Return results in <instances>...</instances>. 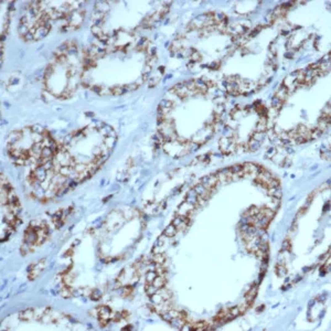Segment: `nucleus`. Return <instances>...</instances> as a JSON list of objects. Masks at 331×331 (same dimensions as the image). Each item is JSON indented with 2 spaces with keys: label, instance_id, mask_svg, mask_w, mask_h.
I'll use <instances>...</instances> for the list:
<instances>
[{
  "label": "nucleus",
  "instance_id": "3",
  "mask_svg": "<svg viewBox=\"0 0 331 331\" xmlns=\"http://www.w3.org/2000/svg\"><path fill=\"white\" fill-rule=\"evenodd\" d=\"M166 279H165V276H159L158 275L157 277L155 278V280L153 281V286L156 287L157 289L161 288V287H163L166 285Z\"/></svg>",
  "mask_w": 331,
  "mask_h": 331
},
{
  "label": "nucleus",
  "instance_id": "1",
  "mask_svg": "<svg viewBox=\"0 0 331 331\" xmlns=\"http://www.w3.org/2000/svg\"><path fill=\"white\" fill-rule=\"evenodd\" d=\"M59 147L45 130L38 127L13 132L7 145L11 159L22 166L29 163L39 166L50 161Z\"/></svg>",
  "mask_w": 331,
  "mask_h": 331
},
{
  "label": "nucleus",
  "instance_id": "4",
  "mask_svg": "<svg viewBox=\"0 0 331 331\" xmlns=\"http://www.w3.org/2000/svg\"><path fill=\"white\" fill-rule=\"evenodd\" d=\"M158 274L156 271H149L146 275V284H153V281L155 280Z\"/></svg>",
  "mask_w": 331,
  "mask_h": 331
},
{
  "label": "nucleus",
  "instance_id": "5",
  "mask_svg": "<svg viewBox=\"0 0 331 331\" xmlns=\"http://www.w3.org/2000/svg\"><path fill=\"white\" fill-rule=\"evenodd\" d=\"M277 272H278V274L280 276H284L286 274V268L283 266V264H278L277 265Z\"/></svg>",
  "mask_w": 331,
  "mask_h": 331
},
{
  "label": "nucleus",
  "instance_id": "2",
  "mask_svg": "<svg viewBox=\"0 0 331 331\" xmlns=\"http://www.w3.org/2000/svg\"><path fill=\"white\" fill-rule=\"evenodd\" d=\"M177 231H178V230H177L176 226L172 225V224H170L168 227H166V230L163 231L162 235H165L166 237H174V235H176Z\"/></svg>",
  "mask_w": 331,
  "mask_h": 331
},
{
  "label": "nucleus",
  "instance_id": "6",
  "mask_svg": "<svg viewBox=\"0 0 331 331\" xmlns=\"http://www.w3.org/2000/svg\"><path fill=\"white\" fill-rule=\"evenodd\" d=\"M289 248H290V242H289L288 239H286V241L283 243V250L289 251Z\"/></svg>",
  "mask_w": 331,
  "mask_h": 331
},
{
  "label": "nucleus",
  "instance_id": "7",
  "mask_svg": "<svg viewBox=\"0 0 331 331\" xmlns=\"http://www.w3.org/2000/svg\"><path fill=\"white\" fill-rule=\"evenodd\" d=\"M305 212H306V206H302V208H300V209H299V212L297 213V219L304 215V213H305Z\"/></svg>",
  "mask_w": 331,
  "mask_h": 331
}]
</instances>
